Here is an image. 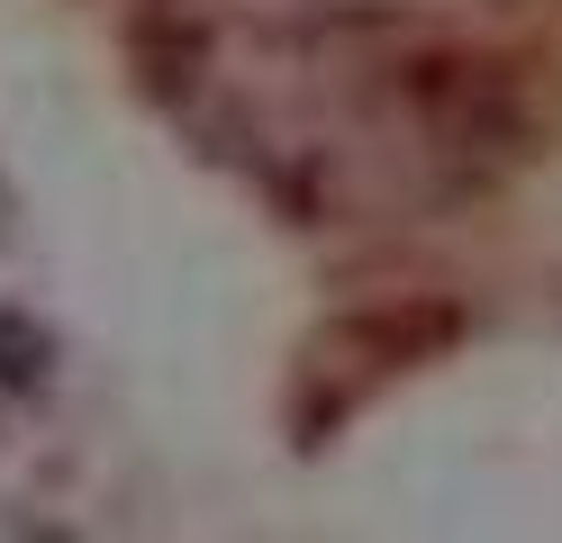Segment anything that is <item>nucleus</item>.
Instances as JSON below:
<instances>
[{
    "label": "nucleus",
    "mask_w": 562,
    "mask_h": 543,
    "mask_svg": "<svg viewBox=\"0 0 562 543\" xmlns=\"http://www.w3.org/2000/svg\"><path fill=\"white\" fill-rule=\"evenodd\" d=\"M46 372V344H37V326H27V317H0V381H37Z\"/></svg>",
    "instance_id": "obj_1"
}]
</instances>
